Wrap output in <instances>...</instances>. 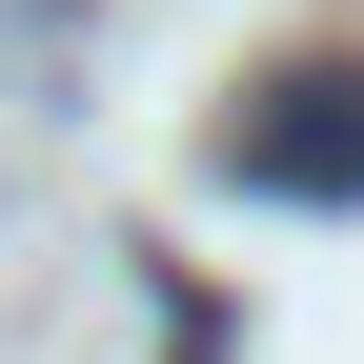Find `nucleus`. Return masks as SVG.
I'll use <instances>...</instances> for the list:
<instances>
[{
  "instance_id": "nucleus-1",
  "label": "nucleus",
  "mask_w": 364,
  "mask_h": 364,
  "mask_svg": "<svg viewBox=\"0 0 364 364\" xmlns=\"http://www.w3.org/2000/svg\"><path fill=\"white\" fill-rule=\"evenodd\" d=\"M203 162L243 182V203H364V61H284Z\"/></svg>"
}]
</instances>
